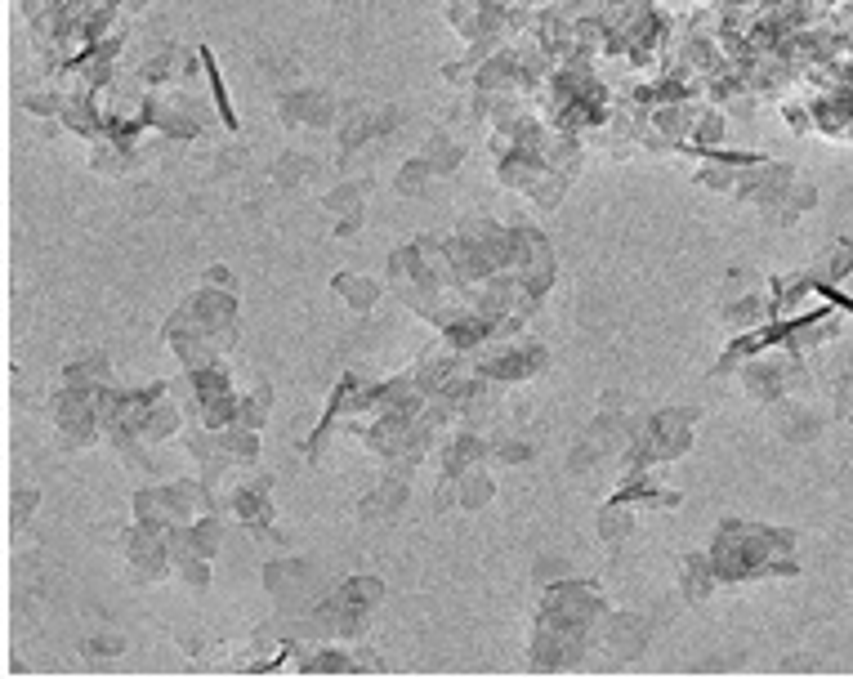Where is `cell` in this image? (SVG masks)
Here are the masks:
<instances>
[{
	"instance_id": "1",
	"label": "cell",
	"mask_w": 853,
	"mask_h": 679,
	"mask_svg": "<svg viewBox=\"0 0 853 679\" xmlns=\"http://www.w3.org/2000/svg\"><path fill=\"white\" fill-rule=\"evenodd\" d=\"M277 117L291 130H322L335 121V99H331V90H313V85L286 90L282 103H277Z\"/></svg>"
},
{
	"instance_id": "2",
	"label": "cell",
	"mask_w": 853,
	"mask_h": 679,
	"mask_svg": "<svg viewBox=\"0 0 853 679\" xmlns=\"http://www.w3.org/2000/svg\"><path fill=\"white\" fill-rule=\"evenodd\" d=\"M166 501H170V523H197L201 514L215 510L206 478H175L166 483Z\"/></svg>"
},
{
	"instance_id": "3",
	"label": "cell",
	"mask_w": 853,
	"mask_h": 679,
	"mask_svg": "<svg viewBox=\"0 0 853 679\" xmlns=\"http://www.w3.org/2000/svg\"><path fill=\"white\" fill-rule=\"evenodd\" d=\"M648 630L653 626H648V617H639V612H608L603 626H599V635H603V644H608L612 653L635 657V653H644Z\"/></svg>"
},
{
	"instance_id": "4",
	"label": "cell",
	"mask_w": 853,
	"mask_h": 679,
	"mask_svg": "<svg viewBox=\"0 0 853 679\" xmlns=\"http://www.w3.org/2000/svg\"><path fill=\"white\" fill-rule=\"evenodd\" d=\"M313 586V568L304 559H273L264 568V590L273 599H282V604H295V599H304Z\"/></svg>"
},
{
	"instance_id": "5",
	"label": "cell",
	"mask_w": 853,
	"mask_h": 679,
	"mask_svg": "<svg viewBox=\"0 0 853 679\" xmlns=\"http://www.w3.org/2000/svg\"><path fill=\"white\" fill-rule=\"evenodd\" d=\"M402 510H407V478H398V474H385V483L362 496V505H358L362 523H394Z\"/></svg>"
},
{
	"instance_id": "6",
	"label": "cell",
	"mask_w": 853,
	"mask_h": 679,
	"mask_svg": "<svg viewBox=\"0 0 853 679\" xmlns=\"http://www.w3.org/2000/svg\"><path fill=\"white\" fill-rule=\"evenodd\" d=\"M228 514H233L242 528H251V532H260L273 523V501H268V478H260V483H251V487H237L233 496H228Z\"/></svg>"
},
{
	"instance_id": "7",
	"label": "cell",
	"mask_w": 853,
	"mask_h": 679,
	"mask_svg": "<svg viewBox=\"0 0 853 679\" xmlns=\"http://www.w3.org/2000/svg\"><path fill=\"white\" fill-rule=\"evenodd\" d=\"M63 380H67V385L90 389V394H99V389L112 385V367H108V358H103V353H81V358H72L63 367Z\"/></svg>"
},
{
	"instance_id": "8",
	"label": "cell",
	"mask_w": 853,
	"mask_h": 679,
	"mask_svg": "<svg viewBox=\"0 0 853 679\" xmlns=\"http://www.w3.org/2000/svg\"><path fill=\"white\" fill-rule=\"evenodd\" d=\"M335 295H340L349 309L371 313L380 304V295H385V286L371 282V277H362V273H335Z\"/></svg>"
},
{
	"instance_id": "9",
	"label": "cell",
	"mask_w": 853,
	"mask_h": 679,
	"mask_svg": "<svg viewBox=\"0 0 853 679\" xmlns=\"http://www.w3.org/2000/svg\"><path fill=\"white\" fill-rule=\"evenodd\" d=\"M420 157L434 166V175H452V170L465 161V143L456 135H447V130H429L425 148H420Z\"/></svg>"
},
{
	"instance_id": "10",
	"label": "cell",
	"mask_w": 853,
	"mask_h": 679,
	"mask_svg": "<svg viewBox=\"0 0 853 679\" xmlns=\"http://www.w3.org/2000/svg\"><path fill=\"white\" fill-rule=\"evenodd\" d=\"M492 496H496V483H492V474H487V465L465 470V474L456 478V505H460V510H483Z\"/></svg>"
},
{
	"instance_id": "11",
	"label": "cell",
	"mask_w": 853,
	"mask_h": 679,
	"mask_svg": "<svg viewBox=\"0 0 853 679\" xmlns=\"http://www.w3.org/2000/svg\"><path fill=\"white\" fill-rule=\"evenodd\" d=\"M219 447L233 465H255L260 461V434L255 429H242V425H228L219 429Z\"/></svg>"
},
{
	"instance_id": "12",
	"label": "cell",
	"mask_w": 853,
	"mask_h": 679,
	"mask_svg": "<svg viewBox=\"0 0 853 679\" xmlns=\"http://www.w3.org/2000/svg\"><path fill=\"white\" fill-rule=\"evenodd\" d=\"M268 407H273V394H268V385L260 380L251 394H237V416H233V425L255 429V434H260L264 420H268Z\"/></svg>"
},
{
	"instance_id": "13",
	"label": "cell",
	"mask_w": 853,
	"mask_h": 679,
	"mask_svg": "<svg viewBox=\"0 0 853 679\" xmlns=\"http://www.w3.org/2000/svg\"><path fill=\"white\" fill-rule=\"evenodd\" d=\"M335 599H340V604L376 612L380 604H385V586H380L376 577H353V581H344V586H335Z\"/></svg>"
},
{
	"instance_id": "14",
	"label": "cell",
	"mask_w": 853,
	"mask_h": 679,
	"mask_svg": "<svg viewBox=\"0 0 853 679\" xmlns=\"http://www.w3.org/2000/svg\"><path fill=\"white\" fill-rule=\"evenodd\" d=\"M684 599L688 604H702V599H711V590H715V568H711V559H688L684 563Z\"/></svg>"
},
{
	"instance_id": "15",
	"label": "cell",
	"mask_w": 853,
	"mask_h": 679,
	"mask_svg": "<svg viewBox=\"0 0 853 679\" xmlns=\"http://www.w3.org/2000/svg\"><path fill=\"white\" fill-rule=\"evenodd\" d=\"M630 528H635V519H630L626 501L603 505V514H599V537H603V541H608V545H621V541L630 537Z\"/></svg>"
},
{
	"instance_id": "16",
	"label": "cell",
	"mask_w": 853,
	"mask_h": 679,
	"mask_svg": "<svg viewBox=\"0 0 853 679\" xmlns=\"http://www.w3.org/2000/svg\"><path fill=\"white\" fill-rule=\"evenodd\" d=\"M362 193H367V184L344 179L340 188H331V193L322 197V206H327L331 215H340V219H353V215H362Z\"/></svg>"
},
{
	"instance_id": "17",
	"label": "cell",
	"mask_w": 853,
	"mask_h": 679,
	"mask_svg": "<svg viewBox=\"0 0 853 679\" xmlns=\"http://www.w3.org/2000/svg\"><path fill=\"white\" fill-rule=\"evenodd\" d=\"M429 179H434V166H429V161H425V157H420V152H416V157H411L407 166L398 170L394 188H398L402 197H420V193H425V188H429Z\"/></svg>"
},
{
	"instance_id": "18",
	"label": "cell",
	"mask_w": 853,
	"mask_h": 679,
	"mask_svg": "<svg viewBox=\"0 0 853 679\" xmlns=\"http://www.w3.org/2000/svg\"><path fill=\"white\" fill-rule=\"evenodd\" d=\"M778 425H782V434L787 438H795V443H809V438L822 434V420L813 416V411H804V407H787L778 416Z\"/></svg>"
},
{
	"instance_id": "19",
	"label": "cell",
	"mask_w": 853,
	"mask_h": 679,
	"mask_svg": "<svg viewBox=\"0 0 853 679\" xmlns=\"http://www.w3.org/2000/svg\"><path fill=\"white\" fill-rule=\"evenodd\" d=\"M193 545H197V554H206V559H215L219 554V545H224V519H219L215 510L201 514V519L193 523Z\"/></svg>"
},
{
	"instance_id": "20",
	"label": "cell",
	"mask_w": 853,
	"mask_h": 679,
	"mask_svg": "<svg viewBox=\"0 0 853 679\" xmlns=\"http://www.w3.org/2000/svg\"><path fill=\"white\" fill-rule=\"evenodd\" d=\"M175 577L184 581L188 590H206L210 586V559H206V554H193V559L175 563Z\"/></svg>"
},
{
	"instance_id": "21",
	"label": "cell",
	"mask_w": 853,
	"mask_h": 679,
	"mask_svg": "<svg viewBox=\"0 0 853 679\" xmlns=\"http://www.w3.org/2000/svg\"><path fill=\"white\" fill-rule=\"evenodd\" d=\"M313 170H318V166H313L309 157H300V152H286V157L277 161V179H282V184H304Z\"/></svg>"
},
{
	"instance_id": "22",
	"label": "cell",
	"mask_w": 853,
	"mask_h": 679,
	"mask_svg": "<svg viewBox=\"0 0 853 679\" xmlns=\"http://www.w3.org/2000/svg\"><path fill=\"white\" fill-rule=\"evenodd\" d=\"M36 505H41V492H36V487L14 492V505H9V528H23L27 514H36Z\"/></svg>"
},
{
	"instance_id": "23",
	"label": "cell",
	"mask_w": 853,
	"mask_h": 679,
	"mask_svg": "<svg viewBox=\"0 0 853 679\" xmlns=\"http://www.w3.org/2000/svg\"><path fill=\"white\" fill-rule=\"evenodd\" d=\"M67 94H54V90H41V94H27V112L32 117H54V112H63Z\"/></svg>"
},
{
	"instance_id": "24",
	"label": "cell",
	"mask_w": 853,
	"mask_h": 679,
	"mask_svg": "<svg viewBox=\"0 0 853 679\" xmlns=\"http://www.w3.org/2000/svg\"><path fill=\"white\" fill-rule=\"evenodd\" d=\"M594 461H603V452L590 443V438H581V443L572 447V456H568V470H572V474H590Z\"/></svg>"
},
{
	"instance_id": "25",
	"label": "cell",
	"mask_w": 853,
	"mask_h": 679,
	"mask_svg": "<svg viewBox=\"0 0 853 679\" xmlns=\"http://www.w3.org/2000/svg\"><path fill=\"white\" fill-rule=\"evenodd\" d=\"M568 577V563L563 559H541L536 563V581H541V586H554V581H563Z\"/></svg>"
},
{
	"instance_id": "26",
	"label": "cell",
	"mask_w": 853,
	"mask_h": 679,
	"mask_svg": "<svg viewBox=\"0 0 853 679\" xmlns=\"http://www.w3.org/2000/svg\"><path fill=\"white\" fill-rule=\"evenodd\" d=\"M206 286H215V291H237V277H233V269H224V264H210Z\"/></svg>"
},
{
	"instance_id": "27",
	"label": "cell",
	"mask_w": 853,
	"mask_h": 679,
	"mask_svg": "<svg viewBox=\"0 0 853 679\" xmlns=\"http://www.w3.org/2000/svg\"><path fill=\"white\" fill-rule=\"evenodd\" d=\"M121 648H126V644H121L117 635H99V639H90V653H94V657H117Z\"/></svg>"
},
{
	"instance_id": "28",
	"label": "cell",
	"mask_w": 853,
	"mask_h": 679,
	"mask_svg": "<svg viewBox=\"0 0 853 679\" xmlns=\"http://www.w3.org/2000/svg\"><path fill=\"white\" fill-rule=\"evenodd\" d=\"M143 5H148V0H126L121 9H126V14H134V9H143Z\"/></svg>"
}]
</instances>
